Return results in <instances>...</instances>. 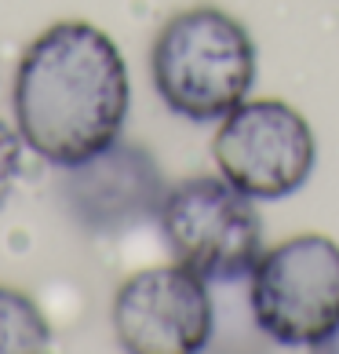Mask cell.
Instances as JSON below:
<instances>
[{
    "label": "cell",
    "instance_id": "1",
    "mask_svg": "<svg viewBox=\"0 0 339 354\" xmlns=\"http://www.w3.org/2000/svg\"><path fill=\"white\" fill-rule=\"evenodd\" d=\"M132 81L99 26L59 22L26 48L15 73V121L33 153L73 168L121 139Z\"/></svg>",
    "mask_w": 339,
    "mask_h": 354
},
{
    "label": "cell",
    "instance_id": "2",
    "mask_svg": "<svg viewBox=\"0 0 339 354\" xmlns=\"http://www.w3.org/2000/svg\"><path fill=\"white\" fill-rule=\"evenodd\" d=\"M161 102L186 121H223L255 84V44L244 26L219 8L172 15L150 51Z\"/></svg>",
    "mask_w": 339,
    "mask_h": 354
},
{
    "label": "cell",
    "instance_id": "3",
    "mask_svg": "<svg viewBox=\"0 0 339 354\" xmlns=\"http://www.w3.org/2000/svg\"><path fill=\"white\" fill-rule=\"evenodd\" d=\"M252 201L223 176H193L168 187L157 219L175 263L208 285L249 278L263 256V223Z\"/></svg>",
    "mask_w": 339,
    "mask_h": 354
},
{
    "label": "cell",
    "instance_id": "4",
    "mask_svg": "<svg viewBox=\"0 0 339 354\" xmlns=\"http://www.w3.org/2000/svg\"><path fill=\"white\" fill-rule=\"evenodd\" d=\"M249 307L259 333L281 347L318 351L339 329V245L299 234L259 256L249 274Z\"/></svg>",
    "mask_w": 339,
    "mask_h": 354
},
{
    "label": "cell",
    "instance_id": "5",
    "mask_svg": "<svg viewBox=\"0 0 339 354\" xmlns=\"http://www.w3.org/2000/svg\"><path fill=\"white\" fill-rule=\"evenodd\" d=\"M219 176L249 198H289L314 172V132L307 117L281 99H244L233 106L212 142Z\"/></svg>",
    "mask_w": 339,
    "mask_h": 354
},
{
    "label": "cell",
    "instance_id": "6",
    "mask_svg": "<svg viewBox=\"0 0 339 354\" xmlns=\"http://www.w3.org/2000/svg\"><path fill=\"white\" fill-rule=\"evenodd\" d=\"M113 336L132 354H197L215 333L208 281L182 263L132 274L113 296Z\"/></svg>",
    "mask_w": 339,
    "mask_h": 354
},
{
    "label": "cell",
    "instance_id": "7",
    "mask_svg": "<svg viewBox=\"0 0 339 354\" xmlns=\"http://www.w3.org/2000/svg\"><path fill=\"white\" fill-rule=\"evenodd\" d=\"M59 198L70 219L91 234H117L161 212L164 176L157 161L135 142H110L95 157L62 168Z\"/></svg>",
    "mask_w": 339,
    "mask_h": 354
},
{
    "label": "cell",
    "instance_id": "8",
    "mask_svg": "<svg viewBox=\"0 0 339 354\" xmlns=\"http://www.w3.org/2000/svg\"><path fill=\"white\" fill-rule=\"evenodd\" d=\"M51 344L41 307L15 288H0V354H37Z\"/></svg>",
    "mask_w": 339,
    "mask_h": 354
},
{
    "label": "cell",
    "instance_id": "9",
    "mask_svg": "<svg viewBox=\"0 0 339 354\" xmlns=\"http://www.w3.org/2000/svg\"><path fill=\"white\" fill-rule=\"evenodd\" d=\"M19 172H22V136L0 121V205L8 201Z\"/></svg>",
    "mask_w": 339,
    "mask_h": 354
},
{
    "label": "cell",
    "instance_id": "10",
    "mask_svg": "<svg viewBox=\"0 0 339 354\" xmlns=\"http://www.w3.org/2000/svg\"><path fill=\"white\" fill-rule=\"evenodd\" d=\"M318 351H325V354H339V329H336L329 339H325V344H321Z\"/></svg>",
    "mask_w": 339,
    "mask_h": 354
}]
</instances>
